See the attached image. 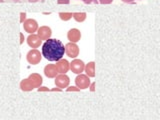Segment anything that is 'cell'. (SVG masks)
I'll return each instance as SVG.
<instances>
[{
	"mask_svg": "<svg viewBox=\"0 0 160 120\" xmlns=\"http://www.w3.org/2000/svg\"><path fill=\"white\" fill-rule=\"evenodd\" d=\"M20 89L22 90L24 92H29V91H32L34 89V87L32 86V84L30 83V81L28 80V78H25L23 80H21V82H20Z\"/></svg>",
	"mask_w": 160,
	"mask_h": 120,
	"instance_id": "cell-15",
	"label": "cell"
},
{
	"mask_svg": "<svg viewBox=\"0 0 160 120\" xmlns=\"http://www.w3.org/2000/svg\"><path fill=\"white\" fill-rule=\"evenodd\" d=\"M67 38L69 40V42L77 43L81 39V32L77 28H72L67 32Z\"/></svg>",
	"mask_w": 160,
	"mask_h": 120,
	"instance_id": "cell-11",
	"label": "cell"
},
{
	"mask_svg": "<svg viewBox=\"0 0 160 120\" xmlns=\"http://www.w3.org/2000/svg\"><path fill=\"white\" fill-rule=\"evenodd\" d=\"M124 3H134V0H121Z\"/></svg>",
	"mask_w": 160,
	"mask_h": 120,
	"instance_id": "cell-27",
	"label": "cell"
},
{
	"mask_svg": "<svg viewBox=\"0 0 160 120\" xmlns=\"http://www.w3.org/2000/svg\"><path fill=\"white\" fill-rule=\"evenodd\" d=\"M90 83H91L90 77H88L86 74H77L76 78H75V84L80 89H87Z\"/></svg>",
	"mask_w": 160,
	"mask_h": 120,
	"instance_id": "cell-3",
	"label": "cell"
},
{
	"mask_svg": "<svg viewBox=\"0 0 160 120\" xmlns=\"http://www.w3.org/2000/svg\"><path fill=\"white\" fill-rule=\"evenodd\" d=\"M80 88H78L77 86H67L66 87V91L67 92H79L80 91Z\"/></svg>",
	"mask_w": 160,
	"mask_h": 120,
	"instance_id": "cell-18",
	"label": "cell"
},
{
	"mask_svg": "<svg viewBox=\"0 0 160 120\" xmlns=\"http://www.w3.org/2000/svg\"><path fill=\"white\" fill-rule=\"evenodd\" d=\"M13 1H15V2H19V1H21V0H13Z\"/></svg>",
	"mask_w": 160,
	"mask_h": 120,
	"instance_id": "cell-29",
	"label": "cell"
},
{
	"mask_svg": "<svg viewBox=\"0 0 160 120\" xmlns=\"http://www.w3.org/2000/svg\"><path fill=\"white\" fill-rule=\"evenodd\" d=\"M65 54L70 58H76L79 55L78 45L73 42H68L65 45Z\"/></svg>",
	"mask_w": 160,
	"mask_h": 120,
	"instance_id": "cell-4",
	"label": "cell"
},
{
	"mask_svg": "<svg viewBox=\"0 0 160 120\" xmlns=\"http://www.w3.org/2000/svg\"><path fill=\"white\" fill-rule=\"evenodd\" d=\"M42 59V54L40 53L39 50H37L36 48H33L31 50H29L26 54V60L29 64L31 65H37L40 63Z\"/></svg>",
	"mask_w": 160,
	"mask_h": 120,
	"instance_id": "cell-2",
	"label": "cell"
},
{
	"mask_svg": "<svg viewBox=\"0 0 160 120\" xmlns=\"http://www.w3.org/2000/svg\"><path fill=\"white\" fill-rule=\"evenodd\" d=\"M82 2H84L85 4H98V0H81Z\"/></svg>",
	"mask_w": 160,
	"mask_h": 120,
	"instance_id": "cell-20",
	"label": "cell"
},
{
	"mask_svg": "<svg viewBox=\"0 0 160 120\" xmlns=\"http://www.w3.org/2000/svg\"><path fill=\"white\" fill-rule=\"evenodd\" d=\"M58 16L62 21H68L72 18V12H59Z\"/></svg>",
	"mask_w": 160,
	"mask_h": 120,
	"instance_id": "cell-17",
	"label": "cell"
},
{
	"mask_svg": "<svg viewBox=\"0 0 160 120\" xmlns=\"http://www.w3.org/2000/svg\"><path fill=\"white\" fill-rule=\"evenodd\" d=\"M36 32H37L38 37L41 40H44V41H46L47 39L51 38V35H52V30L48 26H40V27H38Z\"/></svg>",
	"mask_w": 160,
	"mask_h": 120,
	"instance_id": "cell-9",
	"label": "cell"
},
{
	"mask_svg": "<svg viewBox=\"0 0 160 120\" xmlns=\"http://www.w3.org/2000/svg\"><path fill=\"white\" fill-rule=\"evenodd\" d=\"M50 91H52V92H61V91H62V89L56 86V87H55V88H52V89H50Z\"/></svg>",
	"mask_w": 160,
	"mask_h": 120,
	"instance_id": "cell-26",
	"label": "cell"
},
{
	"mask_svg": "<svg viewBox=\"0 0 160 120\" xmlns=\"http://www.w3.org/2000/svg\"><path fill=\"white\" fill-rule=\"evenodd\" d=\"M84 67H85V63L80 59L74 58V60H72V62H70V70L75 74L83 73Z\"/></svg>",
	"mask_w": 160,
	"mask_h": 120,
	"instance_id": "cell-6",
	"label": "cell"
},
{
	"mask_svg": "<svg viewBox=\"0 0 160 120\" xmlns=\"http://www.w3.org/2000/svg\"><path fill=\"white\" fill-rule=\"evenodd\" d=\"M72 17L76 22L81 23L85 21V19L87 17V13L86 12H72Z\"/></svg>",
	"mask_w": 160,
	"mask_h": 120,
	"instance_id": "cell-16",
	"label": "cell"
},
{
	"mask_svg": "<svg viewBox=\"0 0 160 120\" xmlns=\"http://www.w3.org/2000/svg\"><path fill=\"white\" fill-rule=\"evenodd\" d=\"M57 4H69L70 3V0H57Z\"/></svg>",
	"mask_w": 160,
	"mask_h": 120,
	"instance_id": "cell-23",
	"label": "cell"
},
{
	"mask_svg": "<svg viewBox=\"0 0 160 120\" xmlns=\"http://www.w3.org/2000/svg\"><path fill=\"white\" fill-rule=\"evenodd\" d=\"M55 66H56L58 73H61V74H66L70 70V63L68 62V60L64 58H61V59H59L58 61H56Z\"/></svg>",
	"mask_w": 160,
	"mask_h": 120,
	"instance_id": "cell-8",
	"label": "cell"
},
{
	"mask_svg": "<svg viewBox=\"0 0 160 120\" xmlns=\"http://www.w3.org/2000/svg\"><path fill=\"white\" fill-rule=\"evenodd\" d=\"M84 72L88 77L90 78L94 77L95 76V62L91 61V62H88L87 64H85Z\"/></svg>",
	"mask_w": 160,
	"mask_h": 120,
	"instance_id": "cell-14",
	"label": "cell"
},
{
	"mask_svg": "<svg viewBox=\"0 0 160 120\" xmlns=\"http://www.w3.org/2000/svg\"><path fill=\"white\" fill-rule=\"evenodd\" d=\"M4 2V0H0V3H3Z\"/></svg>",
	"mask_w": 160,
	"mask_h": 120,
	"instance_id": "cell-30",
	"label": "cell"
},
{
	"mask_svg": "<svg viewBox=\"0 0 160 120\" xmlns=\"http://www.w3.org/2000/svg\"><path fill=\"white\" fill-rule=\"evenodd\" d=\"M98 2L101 4H111L113 0H98Z\"/></svg>",
	"mask_w": 160,
	"mask_h": 120,
	"instance_id": "cell-22",
	"label": "cell"
},
{
	"mask_svg": "<svg viewBox=\"0 0 160 120\" xmlns=\"http://www.w3.org/2000/svg\"><path fill=\"white\" fill-rule=\"evenodd\" d=\"M44 75L47 78H55L58 75V71L56 69L55 64H47L46 66L44 67Z\"/></svg>",
	"mask_w": 160,
	"mask_h": 120,
	"instance_id": "cell-13",
	"label": "cell"
},
{
	"mask_svg": "<svg viewBox=\"0 0 160 120\" xmlns=\"http://www.w3.org/2000/svg\"><path fill=\"white\" fill-rule=\"evenodd\" d=\"M26 42L31 48H38L42 44V40L38 37L37 34H29V36L26 38Z\"/></svg>",
	"mask_w": 160,
	"mask_h": 120,
	"instance_id": "cell-10",
	"label": "cell"
},
{
	"mask_svg": "<svg viewBox=\"0 0 160 120\" xmlns=\"http://www.w3.org/2000/svg\"><path fill=\"white\" fill-rule=\"evenodd\" d=\"M95 84H96V83H95V82H91V83H90V85H89V89H90V91H91V92H94L95 91Z\"/></svg>",
	"mask_w": 160,
	"mask_h": 120,
	"instance_id": "cell-24",
	"label": "cell"
},
{
	"mask_svg": "<svg viewBox=\"0 0 160 120\" xmlns=\"http://www.w3.org/2000/svg\"><path fill=\"white\" fill-rule=\"evenodd\" d=\"M41 54L48 61H58L65 54V45L58 39L49 38L42 44Z\"/></svg>",
	"mask_w": 160,
	"mask_h": 120,
	"instance_id": "cell-1",
	"label": "cell"
},
{
	"mask_svg": "<svg viewBox=\"0 0 160 120\" xmlns=\"http://www.w3.org/2000/svg\"><path fill=\"white\" fill-rule=\"evenodd\" d=\"M29 2H37V1H41V2H43L44 0H28Z\"/></svg>",
	"mask_w": 160,
	"mask_h": 120,
	"instance_id": "cell-28",
	"label": "cell"
},
{
	"mask_svg": "<svg viewBox=\"0 0 160 120\" xmlns=\"http://www.w3.org/2000/svg\"><path fill=\"white\" fill-rule=\"evenodd\" d=\"M22 24H23L24 30L27 33H29V34L35 33V32L37 31V29H38V23H37V21L35 19H32V18L26 19Z\"/></svg>",
	"mask_w": 160,
	"mask_h": 120,
	"instance_id": "cell-5",
	"label": "cell"
},
{
	"mask_svg": "<svg viewBox=\"0 0 160 120\" xmlns=\"http://www.w3.org/2000/svg\"><path fill=\"white\" fill-rule=\"evenodd\" d=\"M25 20H26V13L21 12L20 13V23H23Z\"/></svg>",
	"mask_w": 160,
	"mask_h": 120,
	"instance_id": "cell-21",
	"label": "cell"
},
{
	"mask_svg": "<svg viewBox=\"0 0 160 120\" xmlns=\"http://www.w3.org/2000/svg\"><path fill=\"white\" fill-rule=\"evenodd\" d=\"M28 80L30 81V83L32 84V86L34 88H38L39 86H41L42 85V82H43V78L40 74L38 73H31L27 77Z\"/></svg>",
	"mask_w": 160,
	"mask_h": 120,
	"instance_id": "cell-12",
	"label": "cell"
},
{
	"mask_svg": "<svg viewBox=\"0 0 160 120\" xmlns=\"http://www.w3.org/2000/svg\"><path fill=\"white\" fill-rule=\"evenodd\" d=\"M69 82H70V79L66 74L58 73L57 76L55 77V85L61 89L69 86Z\"/></svg>",
	"mask_w": 160,
	"mask_h": 120,
	"instance_id": "cell-7",
	"label": "cell"
},
{
	"mask_svg": "<svg viewBox=\"0 0 160 120\" xmlns=\"http://www.w3.org/2000/svg\"><path fill=\"white\" fill-rule=\"evenodd\" d=\"M37 90H38V92H49L50 91V89L48 88V87H46V86H39L38 88H37Z\"/></svg>",
	"mask_w": 160,
	"mask_h": 120,
	"instance_id": "cell-19",
	"label": "cell"
},
{
	"mask_svg": "<svg viewBox=\"0 0 160 120\" xmlns=\"http://www.w3.org/2000/svg\"><path fill=\"white\" fill-rule=\"evenodd\" d=\"M20 41H19V43L20 44H23L24 43V40H25V37H24V34L22 33V32H20Z\"/></svg>",
	"mask_w": 160,
	"mask_h": 120,
	"instance_id": "cell-25",
	"label": "cell"
}]
</instances>
